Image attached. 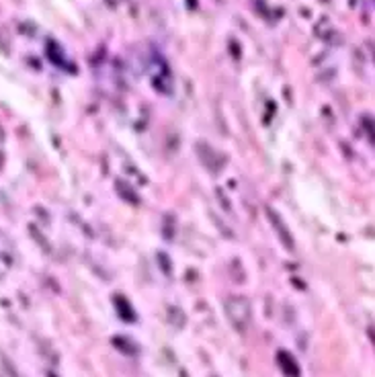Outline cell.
Masks as SVG:
<instances>
[{
  "instance_id": "cell-1",
  "label": "cell",
  "mask_w": 375,
  "mask_h": 377,
  "mask_svg": "<svg viewBox=\"0 0 375 377\" xmlns=\"http://www.w3.org/2000/svg\"><path fill=\"white\" fill-rule=\"evenodd\" d=\"M228 316H230V320L234 322V324H236L240 330H244L246 322H248V318H250V307H248L246 299H242V297H232V299L228 301Z\"/></svg>"
},
{
  "instance_id": "cell-2",
  "label": "cell",
  "mask_w": 375,
  "mask_h": 377,
  "mask_svg": "<svg viewBox=\"0 0 375 377\" xmlns=\"http://www.w3.org/2000/svg\"><path fill=\"white\" fill-rule=\"evenodd\" d=\"M279 363L285 367V373H289L291 377H299V371H297V363L287 355V353H279Z\"/></svg>"
}]
</instances>
